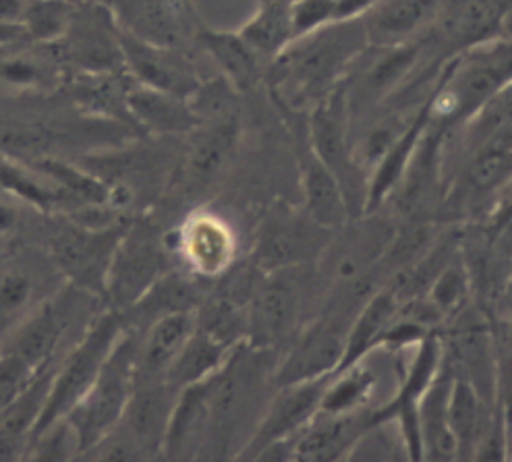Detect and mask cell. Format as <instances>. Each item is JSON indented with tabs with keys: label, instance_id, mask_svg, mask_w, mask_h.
Wrapping results in <instances>:
<instances>
[{
	"label": "cell",
	"instance_id": "obj_19",
	"mask_svg": "<svg viewBox=\"0 0 512 462\" xmlns=\"http://www.w3.org/2000/svg\"><path fill=\"white\" fill-rule=\"evenodd\" d=\"M239 117L199 125L189 133V150L177 170V187L185 195H197L214 185L239 152Z\"/></svg>",
	"mask_w": 512,
	"mask_h": 462
},
{
	"label": "cell",
	"instance_id": "obj_3",
	"mask_svg": "<svg viewBox=\"0 0 512 462\" xmlns=\"http://www.w3.org/2000/svg\"><path fill=\"white\" fill-rule=\"evenodd\" d=\"M125 328L123 315L104 307L96 313L85 332L63 353L52 375V386L44 411L32 431V442L56 421L65 419L83 394L90 390Z\"/></svg>",
	"mask_w": 512,
	"mask_h": 462
},
{
	"label": "cell",
	"instance_id": "obj_11",
	"mask_svg": "<svg viewBox=\"0 0 512 462\" xmlns=\"http://www.w3.org/2000/svg\"><path fill=\"white\" fill-rule=\"evenodd\" d=\"M423 42L378 48L367 46L345 77V94L351 114V127L357 119L369 117L401 94L419 71Z\"/></svg>",
	"mask_w": 512,
	"mask_h": 462
},
{
	"label": "cell",
	"instance_id": "obj_9",
	"mask_svg": "<svg viewBox=\"0 0 512 462\" xmlns=\"http://www.w3.org/2000/svg\"><path fill=\"white\" fill-rule=\"evenodd\" d=\"M170 255L166 237L152 222L131 218L106 276L104 307L125 313L158 278L173 270Z\"/></svg>",
	"mask_w": 512,
	"mask_h": 462
},
{
	"label": "cell",
	"instance_id": "obj_5",
	"mask_svg": "<svg viewBox=\"0 0 512 462\" xmlns=\"http://www.w3.org/2000/svg\"><path fill=\"white\" fill-rule=\"evenodd\" d=\"M512 183V129H504L463 152L457 175L444 187L438 216L475 220L486 216Z\"/></svg>",
	"mask_w": 512,
	"mask_h": 462
},
{
	"label": "cell",
	"instance_id": "obj_14",
	"mask_svg": "<svg viewBox=\"0 0 512 462\" xmlns=\"http://www.w3.org/2000/svg\"><path fill=\"white\" fill-rule=\"evenodd\" d=\"M52 257L40 251H19L0 262V344L42 301L65 286Z\"/></svg>",
	"mask_w": 512,
	"mask_h": 462
},
{
	"label": "cell",
	"instance_id": "obj_24",
	"mask_svg": "<svg viewBox=\"0 0 512 462\" xmlns=\"http://www.w3.org/2000/svg\"><path fill=\"white\" fill-rule=\"evenodd\" d=\"M216 375V373H214ZM214 375L204 382L191 384L177 394L173 413H170L162 456L170 460L199 458L206 442L210 423V400Z\"/></svg>",
	"mask_w": 512,
	"mask_h": 462
},
{
	"label": "cell",
	"instance_id": "obj_37",
	"mask_svg": "<svg viewBox=\"0 0 512 462\" xmlns=\"http://www.w3.org/2000/svg\"><path fill=\"white\" fill-rule=\"evenodd\" d=\"M291 3L293 0H260L255 13L237 30L268 65L295 40Z\"/></svg>",
	"mask_w": 512,
	"mask_h": 462
},
{
	"label": "cell",
	"instance_id": "obj_26",
	"mask_svg": "<svg viewBox=\"0 0 512 462\" xmlns=\"http://www.w3.org/2000/svg\"><path fill=\"white\" fill-rule=\"evenodd\" d=\"M430 121H432V98L428 92L425 94L423 102L413 112V117L409 119L403 133L394 139V143L382 156V160L372 168V172H369L365 214H372V212L380 210L386 204L388 195H392L394 189L398 187V183H401L405 170L419 146L425 129H428Z\"/></svg>",
	"mask_w": 512,
	"mask_h": 462
},
{
	"label": "cell",
	"instance_id": "obj_47",
	"mask_svg": "<svg viewBox=\"0 0 512 462\" xmlns=\"http://www.w3.org/2000/svg\"><path fill=\"white\" fill-rule=\"evenodd\" d=\"M15 224H17V210L7 204H0V233H9Z\"/></svg>",
	"mask_w": 512,
	"mask_h": 462
},
{
	"label": "cell",
	"instance_id": "obj_27",
	"mask_svg": "<svg viewBox=\"0 0 512 462\" xmlns=\"http://www.w3.org/2000/svg\"><path fill=\"white\" fill-rule=\"evenodd\" d=\"M197 46L220 67V75L233 85L239 96L251 94L266 83L268 63L255 52L239 32H218L202 25L197 32Z\"/></svg>",
	"mask_w": 512,
	"mask_h": 462
},
{
	"label": "cell",
	"instance_id": "obj_28",
	"mask_svg": "<svg viewBox=\"0 0 512 462\" xmlns=\"http://www.w3.org/2000/svg\"><path fill=\"white\" fill-rule=\"evenodd\" d=\"M127 108L131 119L146 137H181L202 125L195 117L189 98L152 90L146 85H133L127 94Z\"/></svg>",
	"mask_w": 512,
	"mask_h": 462
},
{
	"label": "cell",
	"instance_id": "obj_1",
	"mask_svg": "<svg viewBox=\"0 0 512 462\" xmlns=\"http://www.w3.org/2000/svg\"><path fill=\"white\" fill-rule=\"evenodd\" d=\"M367 46L361 19L336 21L295 38L266 73L264 85L274 108L309 114L345 81Z\"/></svg>",
	"mask_w": 512,
	"mask_h": 462
},
{
	"label": "cell",
	"instance_id": "obj_7",
	"mask_svg": "<svg viewBox=\"0 0 512 462\" xmlns=\"http://www.w3.org/2000/svg\"><path fill=\"white\" fill-rule=\"evenodd\" d=\"M332 235L334 230L316 222L305 208L276 201L255 233L251 264L260 272L314 266L330 249Z\"/></svg>",
	"mask_w": 512,
	"mask_h": 462
},
{
	"label": "cell",
	"instance_id": "obj_31",
	"mask_svg": "<svg viewBox=\"0 0 512 462\" xmlns=\"http://www.w3.org/2000/svg\"><path fill=\"white\" fill-rule=\"evenodd\" d=\"M450 382H452V373L442 363L438 378L419 400L417 419H419L423 460H432V462L459 460L457 440H454V433L448 419Z\"/></svg>",
	"mask_w": 512,
	"mask_h": 462
},
{
	"label": "cell",
	"instance_id": "obj_23",
	"mask_svg": "<svg viewBox=\"0 0 512 462\" xmlns=\"http://www.w3.org/2000/svg\"><path fill=\"white\" fill-rule=\"evenodd\" d=\"M67 65L56 44L25 42L0 52V96L52 92L65 83Z\"/></svg>",
	"mask_w": 512,
	"mask_h": 462
},
{
	"label": "cell",
	"instance_id": "obj_32",
	"mask_svg": "<svg viewBox=\"0 0 512 462\" xmlns=\"http://www.w3.org/2000/svg\"><path fill=\"white\" fill-rule=\"evenodd\" d=\"M401 303H403L401 297L396 295V291L390 284L382 286L380 291L369 295V299L361 305L355 320L351 322L347 344H345V355L338 369H345L361 359H367L369 353L376 351L382 334L392 324L398 309H401Z\"/></svg>",
	"mask_w": 512,
	"mask_h": 462
},
{
	"label": "cell",
	"instance_id": "obj_13",
	"mask_svg": "<svg viewBox=\"0 0 512 462\" xmlns=\"http://www.w3.org/2000/svg\"><path fill=\"white\" fill-rule=\"evenodd\" d=\"M71 71L112 73L125 71L121 27L102 0L75 3L65 36L54 42Z\"/></svg>",
	"mask_w": 512,
	"mask_h": 462
},
{
	"label": "cell",
	"instance_id": "obj_2",
	"mask_svg": "<svg viewBox=\"0 0 512 462\" xmlns=\"http://www.w3.org/2000/svg\"><path fill=\"white\" fill-rule=\"evenodd\" d=\"M512 83V40L490 38L450 56L432 83V121L448 131L459 129L473 114Z\"/></svg>",
	"mask_w": 512,
	"mask_h": 462
},
{
	"label": "cell",
	"instance_id": "obj_16",
	"mask_svg": "<svg viewBox=\"0 0 512 462\" xmlns=\"http://www.w3.org/2000/svg\"><path fill=\"white\" fill-rule=\"evenodd\" d=\"M278 114L295 143L303 208L311 218L334 230V233L343 230L353 220V216L338 179L309 146L307 114L291 110H278Z\"/></svg>",
	"mask_w": 512,
	"mask_h": 462
},
{
	"label": "cell",
	"instance_id": "obj_6",
	"mask_svg": "<svg viewBox=\"0 0 512 462\" xmlns=\"http://www.w3.org/2000/svg\"><path fill=\"white\" fill-rule=\"evenodd\" d=\"M94 301L100 299L67 282L25 317L0 344V351L13 353L27 365L42 369L63 357L61 353L73 344H69V334L81 326L79 320L83 313H96L90 309Z\"/></svg>",
	"mask_w": 512,
	"mask_h": 462
},
{
	"label": "cell",
	"instance_id": "obj_41",
	"mask_svg": "<svg viewBox=\"0 0 512 462\" xmlns=\"http://www.w3.org/2000/svg\"><path fill=\"white\" fill-rule=\"evenodd\" d=\"M239 98L241 96L233 90V85L220 75L210 81L199 83V88L189 96V104L199 123L204 125L212 121L239 117L237 112Z\"/></svg>",
	"mask_w": 512,
	"mask_h": 462
},
{
	"label": "cell",
	"instance_id": "obj_43",
	"mask_svg": "<svg viewBox=\"0 0 512 462\" xmlns=\"http://www.w3.org/2000/svg\"><path fill=\"white\" fill-rule=\"evenodd\" d=\"M291 21L295 38L324 30L336 23V0H293Z\"/></svg>",
	"mask_w": 512,
	"mask_h": 462
},
{
	"label": "cell",
	"instance_id": "obj_8",
	"mask_svg": "<svg viewBox=\"0 0 512 462\" xmlns=\"http://www.w3.org/2000/svg\"><path fill=\"white\" fill-rule=\"evenodd\" d=\"M307 139L311 150L338 179L353 218L365 214L367 172L355 158L353 127L347 106L345 81L307 114Z\"/></svg>",
	"mask_w": 512,
	"mask_h": 462
},
{
	"label": "cell",
	"instance_id": "obj_42",
	"mask_svg": "<svg viewBox=\"0 0 512 462\" xmlns=\"http://www.w3.org/2000/svg\"><path fill=\"white\" fill-rule=\"evenodd\" d=\"M496 353H498V407L504 419L512 415V303L502 320H494Z\"/></svg>",
	"mask_w": 512,
	"mask_h": 462
},
{
	"label": "cell",
	"instance_id": "obj_20",
	"mask_svg": "<svg viewBox=\"0 0 512 462\" xmlns=\"http://www.w3.org/2000/svg\"><path fill=\"white\" fill-rule=\"evenodd\" d=\"M123 67L137 85L189 98L204 79L189 54L179 48L158 46L121 32Z\"/></svg>",
	"mask_w": 512,
	"mask_h": 462
},
{
	"label": "cell",
	"instance_id": "obj_33",
	"mask_svg": "<svg viewBox=\"0 0 512 462\" xmlns=\"http://www.w3.org/2000/svg\"><path fill=\"white\" fill-rule=\"evenodd\" d=\"M498 407H492L463 378L452 375L448 392V419L457 440L459 460H473L483 431L490 425Z\"/></svg>",
	"mask_w": 512,
	"mask_h": 462
},
{
	"label": "cell",
	"instance_id": "obj_40",
	"mask_svg": "<svg viewBox=\"0 0 512 462\" xmlns=\"http://www.w3.org/2000/svg\"><path fill=\"white\" fill-rule=\"evenodd\" d=\"M73 9V0H30L23 21L27 38L34 44L59 42L71 23Z\"/></svg>",
	"mask_w": 512,
	"mask_h": 462
},
{
	"label": "cell",
	"instance_id": "obj_30",
	"mask_svg": "<svg viewBox=\"0 0 512 462\" xmlns=\"http://www.w3.org/2000/svg\"><path fill=\"white\" fill-rule=\"evenodd\" d=\"M195 330V313H170L139 334L135 380L164 378L183 344Z\"/></svg>",
	"mask_w": 512,
	"mask_h": 462
},
{
	"label": "cell",
	"instance_id": "obj_46",
	"mask_svg": "<svg viewBox=\"0 0 512 462\" xmlns=\"http://www.w3.org/2000/svg\"><path fill=\"white\" fill-rule=\"evenodd\" d=\"M30 0H0V21L23 23Z\"/></svg>",
	"mask_w": 512,
	"mask_h": 462
},
{
	"label": "cell",
	"instance_id": "obj_15",
	"mask_svg": "<svg viewBox=\"0 0 512 462\" xmlns=\"http://www.w3.org/2000/svg\"><path fill=\"white\" fill-rule=\"evenodd\" d=\"M330 375L318 380H303L276 386L272 398L266 402L262 417L255 423L251 436L247 438L237 458L258 460V456L266 448L295 438L297 433L320 413L322 396Z\"/></svg>",
	"mask_w": 512,
	"mask_h": 462
},
{
	"label": "cell",
	"instance_id": "obj_12",
	"mask_svg": "<svg viewBox=\"0 0 512 462\" xmlns=\"http://www.w3.org/2000/svg\"><path fill=\"white\" fill-rule=\"evenodd\" d=\"M299 270L262 272L255 284L247 315V344L280 355L301 332L303 291Z\"/></svg>",
	"mask_w": 512,
	"mask_h": 462
},
{
	"label": "cell",
	"instance_id": "obj_4",
	"mask_svg": "<svg viewBox=\"0 0 512 462\" xmlns=\"http://www.w3.org/2000/svg\"><path fill=\"white\" fill-rule=\"evenodd\" d=\"M137 344L139 334L125 328L90 390L65 417L77 436L79 458L102 442L123 419L135 388Z\"/></svg>",
	"mask_w": 512,
	"mask_h": 462
},
{
	"label": "cell",
	"instance_id": "obj_25",
	"mask_svg": "<svg viewBox=\"0 0 512 462\" xmlns=\"http://www.w3.org/2000/svg\"><path fill=\"white\" fill-rule=\"evenodd\" d=\"M67 94L71 102L81 110L83 117H94L104 121H115L131 127L141 137H146L139 131L135 121L131 119L127 108V94L135 85L127 71H112V73H79L65 79Z\"/></svg>",
	"mask_w": 512,
	"mask_h": 462
},
{
	"label": "cell",
	"instance_id": "obj_44",
	"mask_svg": "<svg viewBox=\"0 0 512 462\" xmlns=\"http://www.w3.org/2000/svg\"><path fill=\"white\" fill-rule=\"evenodd\" d=\"M378 0H336V21L361 19Z\"/></svg>",
	"mask_w": 512,
	"mask_h": 462
},
{
	"label": "cell",
	"instance_id": "obj_38",
	"mask_svg": "<svg viewBox=\"0 0 512 462\" xmlns=\"http://www.w3.org/2000/svg\"><path fill=\"white\" fill-rule=\"evenodd\" d=\"M378 388V375L376 371L365 365V359L334 371L324 396H322V409L320 413L326 415H353L372 411L369 404H372Z\"/></svg>",
	"mask_w": 512,
	"mask_h": 462
},
{
	"label": "cell",
	"instance_id": "obj_29",
	"mask_svg": "<svg viewBox=\"0 0 512 462\" xmlns=\"http://www.w3.org/2000/svg\"><path fill=\"white\" fill-rule=\"evenodd\" d=\"M202 301L204 297L202 291H199L195 276L168 270L148 288V293L144 297L121 315L127 328L141 334L152 322L160 320L164 315L195 313L199 305H202Z\"/></svg>",
	"mask_w": 512,
	"mask_h": 462
},
{
	"label": "cell",
	"instance_id": "obj_35",
	"mask_svg": "<svg viewBox=\"0 0 512 462\" xmlns=\"http://www.w3.org/2000/svg\"><path fill=\"white\" fill-rule=\"evenodd\" d=\"M233 349L235 346L224 344L222 340L214 338L206 330L195 326V330L183 344V349L179 351L175 361L166 369L164 380L177 392H181L191 384L204 382L222 369L226 359L231 357Z\"/></svg>",
	"mask_w": 512,
	"mask_h": 462
},
{
	"label": "cell",
	"instance_id": "obj_22",
	"mask_svg": "<svg viewBox=\"0 0 512 462\" xmlns=\"http://www.w3.org/2000/svg\"><path fill=\"white\" fill-rule=\"evenodd\" d=\"M442 0H378L363 17L369 46L390 48L419 42L432 30Z\"/></svg>",
	"mask_w": 512,
	"mask_h": 462
},
{
	"label": "cell",
	"instance_id": "obj_10",
	"mask_svg": "<svg viewBox=\"0 0 512 462\" xmlns=\"http://www.w3.org/2000/svg\"><path fill=\"white\" fill-rule=\"evenodd\" d=\"M129 224L131 218H117L98 226L73 220L50 239L48 255L69 284L102 301L112 257Z\"/></svg>",
	"mask_w": 512,
	"mask_h": 462
},
{
	"label": "cell",
	"instance_id": "obj_21",
	"mask_svg": "<svg viewBox=\"0 0 512 462\" xmlns=\"http://www.w3.org/2000/svg\"><path fill=\"white\" fill-rule=\"evenodd\" d=\"M374 411V409H372ZM372 411L353 415L318 413L287 442L289 460L334 462L349 460L363 433L372 427Z\"/></svg>",
	"mask_w": 512,
	"mask_h": 462
},
{
	"label": "cell",
	"instance_id": "obj_45",
	"mask_svg": "<svg viewBox=\"0 0 512 462\" xmlns=\"http://www.w3.org/2000/svg\"><path fill=\"white\" fill-rule=\"evenodd\" d=\"M25 42H30V38H27V30L23 23L0 21V52L21 46Z\"/></svg>",
	"mask_w": 512,
	"mask_h": 462
},
{
	"label": "cell",
	"instance_id": "obj_18",
	"mask_svg": "<svg viewBox=\"0 0 512 462\" xmlns=\"http://www.w3.org/2000/svg\"><path fill=\"white\" fill-rule=\"evenodd\" d=\"M115 15L121 32L158 46L179 48L193 40L202 23L189 0H102Z\"/></svg>",
	"mask_w": 512,
	"mask_h": 462
},
{
	"label": "cell",
	"instance_id": "obj_36",
	"mask_svg": "<svg viewBox=\"0 0 512 462\" xmlns=\"http://www.w3.org/2000/svg\"><path fill=\"white\" fill-rule=\"evenodd\" d=\"M19 160V158H17ZM25 164H30L52 183L67 191L77 204L88 208H108L117 206V191L110 183H106L100 175L90 168L75 166L59 156H38L25 158ZM119 208V206H117Z\"/></svg>",
	"mask_w": 512,
	"mask_h": 462
},
{
	"label": "cell",
	"instance_id": "obj_17",
	"mask_svg": "<svg viewBox=\"0 0 512 462\" xmlns=\"http://www.w3.org/2000/svg\"><path fill=\"white\" fill-rule=\"evenodd\" d=\"M168 241V239H166ZM170 251L197 280H220L237 262V235L222 216L197 210L175 230Z\"/></svg>",
	"mask_w": 512,
	"mask_h": 462
},
{
	"label": "cell",
	"instance_id": "obj_34",
	"mask_svg": "<svg viewBox=\"0 0 512 462\" xmlns=\"http://www.w3.org/2000/svg\"><path fill=\"white\" fill-rule=\"evenodd\" d=\"M0 187H3L9 195L25 201V204L34 206L40 212L52 214L63 208H69L73 214L88 208L81 206L77 201L63 191L59 185L52 183L42 172L25 164L23 160L0 156Z\"/></svg>",
	"mask_w": 512,
	"mask_h": 462
},
{
	"label": "cell",
	"instance_id": "obj_39",
	"mask_svg": "<svg viewBox=\"0 0 512 462\" xmlns=\"http://www.w3.org/2000/svg\"><path fill=\"white\" fill-rule=\"evenodd\" d=\"M423 299L434 307V311L440 315L442 324H446L450 317L475 303L471 274L463 257L461 245L444 264V268L436 274V278L428 286V291L423 293Z\"/></svg>",
	"mask_w": 512,
	"mask_h": 462
}]
</instances>
